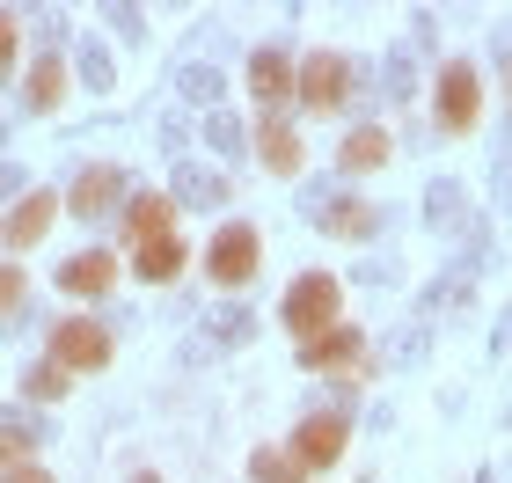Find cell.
<instances>
[{
  "mask_svg": "<svg viewBox=\"0 0 512 483\" xmlns=\"http://www.w3.org/2000/svg\"><path fill=\"white\" fill-rule=\"evenodd\" d=\"M15 37H22V22H15L8 8H0V66H8V59H15Z\"/></svg>",
  "mask_w": 512,
  "mask_h": 483,
  "instance_id": "cell-23",
  "label": "cell"
},
{
  "mask_svg": "<svg viewBox=\"0 0 512 483\" xmlns=\"http://www.w3.org/2000/svg\"><path fill=\"white\" fill-rule=\"evenodd\" d=\"M344 440H352V425H344L337 410H315V418H300V432H293L286 454L315 476V469H337V462H344Z\"/></svg>",
  "mask_w": 512,
  "mask_h": 483,
  "instance_id": "cell-5",
  "label": "cell"
},
{
  "mask_svg": "<svg viewBox=\"0 0 512 483\" xmlns=\"http://www.w3.org/2000/svg\"><path fill=\"white\" fill-rule=\"evenodd\" d=\"M359 352H366V337L352 330V322H337V330H322V337L300 344V366H308V374H337V366H352Z\"/></svg>",
  "mask_w": 512,
  "mask_h": 483,
  "instance_id": "cell-10",
  "label": "cell"
},
{
  "mask_svg": "<svg viewBox=\"0 0 512 483\" xmlns=\"http://www.w3.org/2000/svg\"><path fill=\"white\" fill-rule=\"evenodd\" d=\"M483 118V81H476V66H447L439 74V125L447 132H469Z\"/></svg>",
  "mask_w": 512,
  "mask_h": 483,
  "instance_id": "cell-6",
  "label": "cell"
},
{
  "mask_svg": "<svg viewBox=\"0 0 512 483\" xmlns=\"http://www.w3.org/2000/svg\"><path fill=\"white\" fill-rule=\"evenodd\" d=\"M249 96L264 103V118H278V103L293 96V59L278 52V44H264V52H249Z\"/></svg>",
  "mask_w": 512,
  "mask_h": 483,
  "instance_id": "cell-9",
  "label": "cell"
},
{
  "mask_svg": "<svg viewBox=\"0 0 512 483\" xmlns=\"http://www.w3.org/2000/svg\"><path fill=\"white\" fill-rule=\"evenodd\" d=\"M22 293H30L22 264H0V315H15V308H22Z\"/></svg>",
  "mask_w": 512,
  "mask_h": 483,
  "instance_id": "cell-20",
  "label": "cell"
},
{
  "mask_svg": "<svg viewBox=\"0 0 512 483\" xmlns=\"http://www.w3.org/2000/svg\"><path fill=\"white\" fill-rule=\"evenodd\" d=\"M293 96L308 110H337L344 96H352V66H344V52H308L293 59Z\"/></svg>",
  "mask_w": 512,
  "mask_h": 483,
  "instance_id": "cell-4",
  "label": "cell"
},
{
  "mask_svg": "<svg viewBox=\"0 0 512 483\" xmlns=\"http://www.w3.org/2000/svg\"><path fill=\"white\" fill-rule=\"evenodd\" d=\"M0 483H52V469H44V462H22V469H0Z\"/></svg>",
  "mask_w": 512,
  "mask_h": 483,
  "instance_id": "cell-22",
  "label": "cell"
},
{
  "mask_svg": "<svg viewBox=\"0 0 512 483\" xmlns=\"http://www.w3.org/2000/svg\"><path fill=\"white\" fill-rule=\"evenodd\" d=\"M132 483H161V476H154V469H139V476H132Z\"/></svg>",
  "mask_w": 512,
  "mask_h": 483,
  "instance_id": "cell-24",
  "label": "cell"
},
{
  "mask_svg": "<svg viewBox=\"0 0 512 483\" xmlns=\"http://www.w3.org/2000/svg\"><path fill=\"white\" fill-rule=\"evenodd\" d=\"M44 359L66 366V374H96V366H110V330L88 315H66V322H52V352Z\"/></svg>",
  "mask_w": 512,
  "mask_h": 483,
  "instance_id": "cell-3",
  "label": "cell"
},
{
  "mask_svg": "<svg viewBox=\"0 0 512 483\" xmlns=\"http://www.w3.org/2000/svg\"><path fill=\"white\" fill-rule=\"evenodd\" d=\"M278 322H286L300 344L322 337V330H337V322H344V286L330 279V271H308V279H293L286 301H278Z\"/></svg>",
  "mask_w": 512,
  "mask_h": 483,
  "instance_id": "cell-1",
  "label": "cell"
},
{
  "mask_svg": "<svg viewBox=\"0 0 512 483\" xmlns=\"http://www.w3.org/2000/svg\"><path fill=\"white\" fill-rule=\"evenodd\" d=\"M66 103V66L59 59H37L30 66V110H59Z\"/></svg>",
  "mask_w": 512,
  "mask_h": 483,
  "instance_id": "cell-17",
  "label": "cell"
},
{
  "mask_svg": "<svg viewBox=\"0 0 512 483\" xmlns=\"http://www.w3.org/2000/svg\"><path fill=\"white\" fill-rule=\"evenodd\" d=\"M125 227H132V242H169L176 235V205L161 198V191H147V198L125 205Z\"/></svg>",
  "mask_w": 512,
  "mask_h": 483,
  "instance_id": "cell-13",
  "label": "cell"
},
{
  "mask_svg": "<svg viewBox=\"0 0 512 483\" xmlns=\"http://www.w3.org/2000/svg\"><path fill=\"white\" fill-rule=\"evenodd\" d=\"M330 235H374V213L352 205V213H330Z\"/></svg>",
  "mask_w": 512,
  "mask_h": 483,
  "instance_id": "cell-21",
  "label": "cell"
},
{
  "mask_svg": "<svg viewBox=\"0 0 512 483\" xmlns=\"http://www.w3.org/2000/svg\"><path fill=\"white\" fill-rule=\"evenodd\" d=\"M110 279H118V257H110V249H81L74 264H59V286H66V293H81V301L110 293Z\"/></svg>",
  "mask_w": 512,
  "mask_h": 483,
  "instance_id": "cell-12",
  "label": "cell"
},
{
  "mask_svg": "<svg viewBox=\"0 0 512 483\" xmlns=\"http://www.w3.org/2000/svg\"><path fill=\"white\" fill-rule=\"evenodd\" d=\"M22 388H30L37 403H59L66 388H74V374H66V366H52V359H37V366H30V381H22Z\"/></svg>",
  "mask_w": 512,
  "mask_h": 483,
  "instance_id": "cell-18",
  "label": "cell"
},
{
  "mask_svg": "<svg viewBox=\"0 0 512 483\" xmlns=\"http://www.w3.org/2000/svg\"><path fill=\"white\" fill-rule=\"evenodd\" d=\"M256 154H264L271 176H300V169H308V147H300V132H293L286 118H264V125H256Z\"/></svg>",
  "mask_w": 512,
  "mask_h": 483,
  "instance_id": "cell-11",
  "label": "cell"
},
{
  "mask_svg": "<svg viewBox=\"0 0 512 483\" xmlns=\"http://www.w3.org/2000/svg\"><path fill=\"white\" fill-rule=\"evenodd\" d=\"M22 462H37V454H30V432H22V425H0V469H22Z\"/></svg>",
  "mask_w": 512,
  "mask_h": 483,
  "instance_id": "cell-19",
  "label": "cell"
},
{
  "mask_svg": "<svg viewBox=\"0 0 512 483\" xmlns=\"http://www.w3.org/2000/svg\"><path fill=\"white\" fill-rule=\"evenodd\" d=\"M118 198H125V176L110 169V161H88V169L74 176V191H66L59 205H66V213H81V220H103Z\"/></svg>",
  "mask_w": 512,
  "mask_h": 483,
  "instance_id": "cell-7",
  "label": "cell"
},
{
  "mask_svg": "<svg viewBox=\"0 0 512 483\" xmlns=\"http://www.w3.org/2000/svg\"><path fill=\"white\" fill-rule=\"evenodd\" d=\"M249 483H308V469H300L286 447H256L249 454Z\"/></svg>",
  "mask_w": 512,
  "mask_h": 483,
  "instance_id": "cell-16",
  "label": "cell"
},
{
  "mask_svg": "<svg viewBox=\"0 0 512 483\" xmlns=\"http://www.w3.org/2000/svg\"><path fill=\"white\" fill-rule=\"evenodd\" d=\"M337 161H344V169H381V161H388V132H381V125H359V132H344Z\"/></svg>",
  "mask_w": 512,
  "mask_h": 483,
  "instance_id": "cell-14",
  "label": "cell"
},
{
  "mask_svg": "<svg viewBox=\"0 0 512 483\" xmlns=\"http://www.w3.org/2000/svg\"><path fill=\"white\" fill-rule=\"evenodd\" d=\"M52 220H59V191H30V198H15L8 220H0V242L8 249H37L44 235H52Z\"/></svg>",
  "mask_w": 512,
  "mask_h": 483,
  "instance_id": "cell-8",
  "label": "cell"
},
{
  "mask_svg": "<svg viewBox=\"0 0 512 483\" xmlns=\"http://www.w3.org/2000/svg\"><path fill=\"white\" fill-rule=\"evenodd\" d=\"M256 257H264V242H256V227H220L213 235V249H205V279H213L220 293H235V286H249L256 279Z\"/></svg>",
  "mask_w": 512,
  "mask_h": 483,
  "instance_id": "cell-2",
  "label": "cell"
},
{
  "mask_svg": "<svg viewBox=\"0 0 512 483\" xmlns=\"http://www.w3.org/2000/svg\"><path fill=\"white\" fill-rule=\"evenodd\" d=\"M132 271H139L147 286H169L176 271H183V242H176V235H169V242H139V264H132Z\"/></svg>",
  "mask_w": 512,
  "mask_h": 483,
  "instance_id": "cell-15",
  "label": "cell"
}]
</instances>
